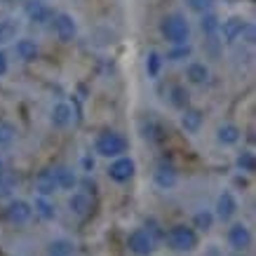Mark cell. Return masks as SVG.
<instances>
[{
	"instance_id": "cell-1",
	"label": "cell",
	"mask_w": 256,
	"mask_h": 256,
	"mask_svg": "<svg viewBox=\"0 0 256 256\" xmlns=\"http://www.w3.org/2000/svg\"><path fill=\"white\" fill-rule=\"evenodd\" d=\"M160 31L167 40H170L172 45H188V40H190V24L184 14H167L160 22Z\"/></svg>"
},
{
	"instance_id": "cell-2",
	"label": "cell",
	"mask_w": 256,
	"mask_h": 256,
	"mask_svg": "<svg viewBox=\"0 0 256 256\" xmlns=\"http://www.w3.org/2000/svg\"><path fill=\"white\" fill-rule=\"evenodd\" d=\"M164 240H167V247L172 252H178V254H188L198 247V233L188 226H174L164 233Z\"/></svg>"
},
{
	"instance_id": "cell-3",
	"label": "cell",
	"mask_w": 256,
	"mask_h": 256,
	"mask_svg": "<svg viewBox=\"0 0 256 256\" xmlns=\"http://www.w3.org/2000/svg\"><path fill=\"white\" fill-rule=\"evenodd\" d=\"M127 148H130L127 139L118 132H101L99 136H96V141H94V150H96L101 158H113V160H116V158H122L124 153H127Z\"/></svg>"
},
{
	"instance_id": "cell-4",
	"label": "cell",
	"mask_w": 256,
	"mask_h": 256,
	"mask_svg": "<svg viewBox=\"0 0 256 256\" xmlns=\"http://www.w3.org/2000/svg\"><path fill=\"white\" fill-rule=\"evenodd\" d=\"M127 247L136 256H150L156 249V240L146 233V228H136L130 238H127Z\"/></svg>"
},
{
	"instance_id": "cell-5",
	"label": "cell",
	"mask_w": 256,
	"mask_h": 256,
	"mask_svg": "<svg viewBox=\"0 0 256 256\" xmlns=\"http://www.w3.org/2000/svg\"><path fill=\"white\" fill-rule=\"evenodd\" d=\"M134 174H136V162H134L132 158H127V156L116 158V160L110 162V167H108V176L113 178L116 184H127Z\"/></svg>"
},
{
	"instance_id": "cell-6",
	"label": "cell",
	"mask_w": 256,
	"mask_h": 256,
	"mask_svg": "<svg viewBox=\"0 0 256 256\" xmlns=\"http://www.w3.org/2000/svg\"><path fill=\"white\" fill-rule=\"evenodd\" d=\"M54 33L56 38L64 40V42H70V40L78 36V24H76V19H73V14H68V12H59V14H54Z\"/></svg>"
},
{
	"instance_id": "cell-7",
	"label": "cell",
	"mask_w": 256,
	"mask_h": 256,
	"mask_svg": "<svg viewBox=\"0 0 256 256\" xmlns=\"http://www.w3.org/2000/svg\"><path fill=\"white\" fill-rule=\"evenodd\" d=\"M228 242L235 252H244L252 247V230L244 224H233L228 228Z\"/></svg>"
},
{
	"instance_id": "cell-8",
	"label": "cell",
	"mask_w": 256,
	"mask_h": 256,
	"mask_svg": "<svg viewBox=\"0 0 256 256\" xmlns=\"http://www.w3.org/2000/svg\"><path fill=\"white\" fill-rule=\"evenodd\" d=\"M214 216L221 218V221H230V218L238 214V200L230 190H224V193L216 198V207H214Z\"/></svg>"
},
{
	"instance_id": "cell-9",
	"label": "cell",
	"mask_w": 256,
	"mask_h": 256,
	"mask_svg": "<svg viewBox=\"0 0 256 256\" xmlns=\"http://www.w3.org/2000/svg\"><path fill=\"white\" fill-rule=\"evenodd\" d=\"M33 216V207H31V202H26V200H12L8 204V218L12 221V224L16 226H24V224H28Z\"/></svg>"
},
{
	"instance_id": "cell-10",
	"label": "cell",
	"mask_w": 256,
	"mask_h": 256,
	"mask_svg": "<svg viewBox=\"0 0 256 256\" xmlns=\"http://www.w3.org/2000/svg\"><path fill=\"white\" fill-rule=\"evenodd\" d=\"M24 14L36 24H47L52 16H54L52 10L47 8L42 0H26V2H24Z\"/></svg>"
},
{
	"instance_id": "cell-11",
	"label": "cell",
	"mask_w": 256,
	"mask_h": 256,
	"mask_svg": "<svg viewBox=\"0 0 256 256\" xmlns=\"http://www.w3.org/2000/svg\"><path fill=\"white\" fill-rule=\"evenodd\" d=\"M244 26H247V22H244L242 16H228V19H224V22H221V26H218V33L224 36L226 42H235V40L242 36Z\"/></svg>"
},
{
	"instance_id": "cell-12",
	"label": "cell",
	"mask_w": 256,
	"mask_h": 256,
	"mask_svg": "<svg viewBox=\"0 0 256 256\" xmlns=\"http://www.w3.org/2000/svg\"><path fill=\"white\" fill-rule=\"evenodd\" d=\"M153 181H156L158 188H162V190H170V188L176 186L178 174H176V170H174L172 164L162 162V164H158L156 172H153Z\"/></svg>"
},
{
	"instance_id": "cell-13",
	"label": "cell",
	"mask_w": 256,
	"mask_h": 256,
	"mask_svg": "<svg viewBox=\"0 0 256 256\" xmlns=\"http://www.w3.org/2000/svg\"><path fill=\"white\" fill-rule=\"evenodd\" d=\"M52 174H54L56 186L62 188V190H73V188L78 186V174L70 170V167H66V164L54 167V170H52Z\"/></svg>"
},
{
	"instance_id": "cell-14",
	"label": "cell",
	"mask_w": 256,
	"mask_h": 256,
	"mask_svg": "<svg viewBox=\"0 0 256 256\" xmlns=\"http://www.w3.org/2000/svg\"><path fill=\"white\" fill-rule=\"evenodd\" d=\"M50 120H52V124H54L56 130H66V127L73 122V108H70V104H66V101L56 104L54 108H52Z\"/></svg>"
},
{
	"instance_id": "cell-15",
	"label": "cell",
	"mask_w": 256,
	"mask_h": 256,
	"mask_svg": "<svg viewBox=\"0 0 256 256\" xmlns=\"http://www.w3.org/2000/svg\"><path fill=\"white\" fill-rule=\"evenodd\" d=\"M36 190L40 193V198H50V195H54L56 190H59V186H56L52 170L40 172L38 176H36Z\"/></svg>"
},
{
	"instance_id": "cell-16",
	"label": "cell",
	"mask_w": 256,
	"mask_h": 256,
	"mask_svg": "<svg viewBox=\"0 0 256 256\" xmlns=\"http://www.w3.org/2000/svg\"><path fill=\"white\" fill-rule=\"evenodd\" d=\"M216 139H218V144H224V146H235V144L242 139V130L233 122H226L216 130Z\"/></svg>"
},
{
	"instance_id": "cell-17",
	"label": "cell",
	"mask_w": 256,
	"mask_h": 256,
	"mask_svg": "<svg viewBox=\"0 0 256 256\" xmlns=\"http://www.w3.org/2000/svg\"><path fill=\"white\" fill-rule=\"evenodd\" d=\"M68 207L76 216H87L90 210H92V200H90L87 193H73L68 198Z\"/></svg>"
},
{
	"instance_id": "cell-18",
	"label": "cell",
	"mask_w": 256,
	"mask_h": 256,
	"mask_svg": "<svg viewBox=\"0 0 256 256\" xmlns=\"http://www.w3.org/2000/svg\"><path fill=\"white\" fill-rule=\"evenodd\" d=\"M202 120H204L202 110H198V108H186V110H184V116H181V127H184L186 132L195 134V132H200Z\"/></svg>"
},
{
	"instance_id": "cell-19",
	"label": "cell",
	"mask_w": 256,
	"mask_h": 256,
	"mask_svg": "<svg viewBox=\"0 0 256 256\" xmlns=\"http://www.w3.org/2000/svg\"><path fill=\"white\" fill-rule=\"evenodd\" d=\"M16 54L24 62H36L38 59V45H36V40H31V38L16 40Z\"/></svg>"
},
{
	"instance_id": "cell-20",
	"label": "cell",
	"mask_w": 256,
	"mask_h": 256,
	"mask_svg": "<svg viewBox=\"0 0 256 256\" xmlns=\"http://www.w3.org/2000/svg\"><path fill=\"white\" fill-rule=\"evenodd\" d=\"M186 78L193 82V85H202V82H207V78H210V68L204 66L202 62H193L188 64L186 68Z\"/></svg>"
},
{
	"instance_id": "cell-21",
	"label": "cell",
	"mask_w": 256,
	"mask_h": 256,
	"mask_svg": "<svg viewBox=\"0 0 256 256\" xmlns=\"http://www.w3.org/2000/svg\"><path fill=\"white\" fill-rule=\"evenodd\" d=\"M188 101H190V94H188V90L184 85H174L170 90V104L174 106V108L186 110L188 108Z\"/></svg>"
},
{
	"instance_id": "cell-22",
	"label": "cell",
	"mask_w": 256,
	"mask_h": 256,
	"mask_svg": "<svg viewBox=\"0 0 256 256\" xmlns=\"http://www.w3.org/2000/svg\"><path fill=\"white\" fill-rule=\"evenodd\" d=\"M162 54L158 52V50H150L146 54V73H148V78H158L160 76V70H162Z\"/></svg>"
},
{
	"instance_id": "cell-23",
	"label": "cell",
	"mask_w": 256,
	"mask_h": 256,
	"mask_svg": "<svg viewBox=\"0 0 256 256\" xmlns=\"http://www.w3.org/2000/svg\"><path fill=\"white\" fill-rule=\"evenodd\" d=\"M218 26H221V16H218V14H214V12H207V14H202L200 28H202V33H204L207 38L216 36V33H218Z\"/></svg>"
},
{
	"instance_id": "cell-24",
	"label": "cell",
	"mask_w": 256,
	"mask_h": 256,
	"mask_svg": "<svg viewBox=\"0 0 256 256\" xmlns=\"http://www.w3.org/2000/svg\"><path fill=\"white\" fill-rule=\"evenodd\" d=\"M33 210H36V214H38L40 218H45V221H52V218L56 216V210L54 204L50 202V198H36V204H31Z\"/></svg>"
},
{
	"instance_id": "cell-25",
	"label": "cell",
	"mask_w": 256,
	"mask_h": 256,
	"mask_svg": "<svg viewBox=\"0 0 256 256\" xmlns=\"http://www.w3.org/2000/svg\"><path fill=\"white\" fill-rule=\"evenodd\" d=\"M16 31H19V24H16V19H2L0 22V45H5V42H10V40L16 38Z\"/></svg>"
},
{
	"instance_id": "cell-26",
	"label": "cell",
	"mask_w": 256,
	"mask_h": 256,
	"mask_svg": "<svg viewBox=\"0 0 256 256\" xmlns=\"http://www.w3.org/2000/svg\"><path fill=\"white\" fill-rule=\"evenodd\" d=\"M141 136H144L146 141H160V136H162V127H160L153 118H148V120L141 122Z\"/></svg>"
},
{
	"instance_id": "cell-27",
	"label": "cell",
	"mask_w": 256,
	"mask_h": 256,
	"mask_svg": "<svg viewBox=\"0 0 256 256\" xmlns=\"http://www.w3.org/2000/svg\"><path fill=\"white\" fill-rule=\"evenodd\" d=\"M190 54H193V47L190 45H174L172 50H167V54L162 59H167V62H184Z\"/></svg>"
},
{
	"instance_id": "cell-28",
	"label": "cell",
	"mask_w": 256,
	"mask_h": 256,
	"mask_svg": "<svg viewBox=\"0 0 256 256\" xmlns=\"http://www.w3.org/2000/svg\"><path fill=\"white\" fill-rule=\"evenodd\" d=\"M193 226L195 228H200V230H212V226H214V214H212L210 210H202V212H198L193 216Z\"/></svg>"
},
{
	"instance_id": "cell-29",
	"label": "cell",
	"mask_w": 256,
	"mask_h": 256,
	"mask_svg": "<svg viewBox=\"0 0 256 256\" xmlns=\"http://www.w3.org/2000/svg\"><path fill=\"white\" fill-rule=\"evenodd\" d=\"M50 256H70L73 254V242L68 240H54L52 244H50Z\"/></svg>"
},
{
	"instance_id": "cell-30",
	"label": "cell",
	"mask_w": 256,
	"mask_h": 256,
	"mask_svg": "<svg viewBox=\"0 0 256 256\" xmlns=\"http://www.w3.org/2000/svg\"><path fill=\"white\" fill-rule=\"evenodd\" d=\"M235 164H238V170L240 172H254L256 167V160H254V153L252 150H242L240 156H238V160H235Z\"/></svg>"
},
{
	"instance_id": "cell-31",
	"label": "cell",
	"mask_w": 256,
	"mask_h": 256,
	"mask_svg": "<svg viewBox=\"0 0 256 256\" xmlns=\"http://www.w3.org/2000/svg\"><path fill=\"white\" fill-rule=\"evenodd\" d=\"M14 136H16L14 124H10V122H0V148L10 146V144L14 141Z\"/></svg>"
},
{
	"instance_id": "cell-32",
	"label": "cell",
	"mask_w": 256,
	"mask_h": 256,
	"mask_svg": "<svg viewBox=\"0 0 256 256\" xmlns=\"http://www.w3.org/2000/svg\"><path fill=\"white\" fill-rule=\"evenodd\" d=\"M186 5L195 14H207V12L214 8V0H186Z\"/></svg>"
},
{
	"instance_id": "cell-33",
	"label": "cell",
	"mask_w": 256,
	"mask_h": 256,
	"mask_svg": "<svg viewBox=\"0 0 256 256\" xmlns=\"http://www.w3.org/2000/svg\"><path fill=\"white\" fill-rule=\"evenodd\" d=\"M240 38L247 40V42H254V26H252V24H247V26H244V31H242Z\"/></svg>"
},
{
	"instance_id": "cell-34",
	"label": "cell",
	"mask_w": 256,
	"mask_h": 256,
	"mask_svg": "<svg viewBox=\"0 0 256 256\" xmlns=\"http://www.w3.org/2000/svg\"><path fill=\"white\" fill-rule=\"evenodd\" d=\"M10 190H12V184L0 176V195H10Z\"/></svg>"
},
{
	"instance_id": "cell-35",
	"label": "cell",
	"mask_w": 256,
	"mask_h": 256,
	"mask_svg": "<svg viewBox=\"0 0 256 256\" xmlns=\"http://www.w3.org/2000/svg\"><path fill=\"white\" fill-rule=\"evenodd\" d=\"M5 73H8V56L0 50V76H5Z\"/></svg>"
},
{
	"instance_id": "cell-36",
	"label": "cell",
	"mask_w": 256,
	"mask_h": 256,
	"mask_svg": "<svg viewBox=\"0 0 256 256\" xmlns=\"http://www.w3.org/2000/svg\"><path fill=\"white\" fill-rule=\"evenodd\" d=\"M82 167H85L87 172H92V170H94V160H92V158H90V156H87V158H82Z\"/></svg>"
},
{
	"instance_id": "cell-37",
	"label": "cell",
	"mask_w": 256,
	"mask_h": 256,
	"mask_svg": "<svg viewBox=\"0 0 256 256\" xmlns=\"http://www.w3.org/2000/svg\"><path fill=\"white\" fill-rule=\"evenodd\" d=\"M2 170H5V164H2V160H0V176H5V172Z\"/></svg>"
}]
</instances>
